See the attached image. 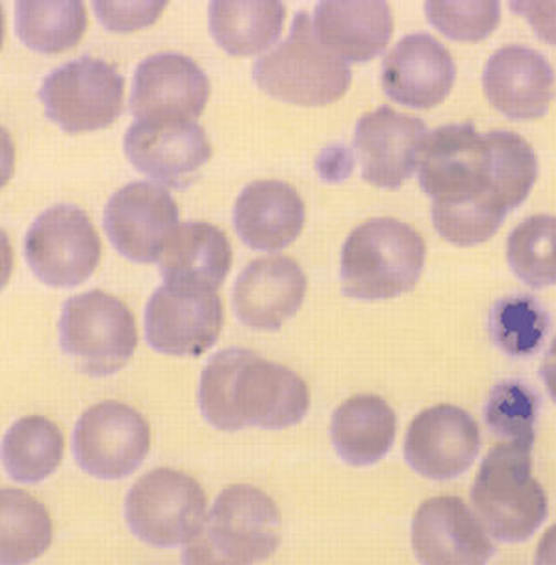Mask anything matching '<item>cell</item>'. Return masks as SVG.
<instances>
[{
    "label": "cell",
    "mask_w": 556,
    "mask_h": 565,
    "mask_svg": "<svg viewBox=\"0 0 556 565\" xmlns=\"http://www.w3.org/2000/svg\"><path fill=\"white\" fill-rule=\"evenodd\" d=\"M419 188L432 201V223L458 247L484 243L538 179L533 147L509 130L477 132L471 122L427 134L417 158Z\"/></svg>",
    "instance_id": "1"
},
{
    "label": "cell",
    "mask_w": 556,
    "mask_h": 565,
    "mask_svg": "<svg viewBox=\"0 0 556 565\" xmlns=\"http://www.w3.org/2000/svg\"><path fill=\"white\" fill-rule=\"evenodd\" d=\"M199 408L212 427L282 430L307 417L310 393L296 371L249 349H223L210 358L199 382Z\"/></svg>",
    "instance_id": "2"
},
{
    "label": "cell",
    "mask_w": 556,
    "mask_h": 565,
    "mask_svg": "<svg viewBox=\"0 0 556 565\" xmlns=\"http://www.w3.org/2000/svg\"><path fill=\"white\" fill-rule=\"evenodd\" d=\"M427 245L419 232L394 217L356 226L342 248V294L359 300H388L416 288Z\"/></svg>",
    "instance_id": "3"
},
{
    "label": "cell",
    "mask_w": 556,
    "mask_h": 565,
    "mask_svg": "<svg viewBox=\"0 0 556 565\" xmlns=\"http://www.w3.org/2000/svg\"><path fill=\"white\" fill-rule=\"evenodd\" d=\"M282 518L271 497L255 486L221 491L203 529L185 543V564H256L277 553Z\"/></svg>",
    "instance_id": "4"
},
{
    "label": "cell",
    "mask_w": 556,
    "mask_h": 565,
    "mask_svg": "<svg viewBox=\"0 0 556 565\" xmlns=\"http://www.w3.org/2000/svg\"><path fill=\"white\" fill-rule=\"evenodd\" d=\"M533 445L504 441L493 447L471 488L477 518L499 542L534 536L547 518V495L533 477Z\"/></svg>",
    "instance_id": "5"
},
{
    "label": "cell",
    "mask_w": 556,
    "mask_h": 565,
    "mask_svg": "<svg viewBox=\"0 0 556 565\" xmlns=\"http://www.w3.org/2000/svg\"><path fill=\"white\" fill-rule=\"evenodd\" d=\"M256 86L269 97L297 106H327L351 86V67L313 32L310 13L299 10L280 45L253 65Z\"/></svg>",
    "instance_id": "6"
},
{
    "label": "cell",
    "mask_w": 556,
    "mask_h": 565,
    "mask_svg": "<svg viewBox=\"0 0 556 565\" xmlns=\"http://www.w3.org/2000/svg\"><path fill=\"white\" fill-rule=\"evenodd\" d=\"M60 347L84 375H116L138 347L136 319L122 300L103 289L65 300L60 318Z\"/></svg>",
    "instance_id": "7"
},
{
    "label": "cell",
    "mask_w": 556,
    "mask_h": 565,
    "mask_svg": "<svg viewBox=\"0 0 556 565\" xmlns=\"http://www.w3.org/2000/svg\"><path fill=\"white\" fill-rule=\"evenodd\" d=\"M206 520V497L197 480L174 469L143 475L125 499V521L133 536L158 548L192 542Z\"/></svg>",
    "instance_id": "8"
},
{
    "label": "cell",
    "mask_w": 556,
    "mask_h": 565,
    "mask_svg": "<svg viewBox=\"0 0 556 565\" xmlns=\"http://www.w3.org/2000/svg\"><path fill=\"white\" fill-rule=\"evenodd\" d=\"M49 121L64 132L110 127L125 110V78L116 65L82 56L45 76L38 92Z\"/></svg>",
    "instance_id": "9"
},
{
    "label": "cell",
    "mask_w": 556,
    "mask_h": 565,
    "mask_svg": "<svg viewBox=\"0 0 556 565\" xmlns=\"http://www.w3.org/2000/svg\"><path fill=\"white\" fill-rule=\"evenodd\" d=\"M24 260L49 288H76L99 266V234L84 210L56 204L26 232Z\"/></svg>",
    "instance_id": "10"
},
{
    "label": "cell",
    "mask_w": 556,
    "mask_h": 565,
    "mask_svg": "<svg viewBox=\"0 0 556 565\" xmlns=\"http://www.w3.org/2000/svg\"><path fill=\"white\" fill-rule=\"evenodd\" d=\"M151 450L146 417L128 404L105 401L82 414L73 434V452L82 471L100 480H121Z\"/></svg>",
    "instance_id": "11"
},
{
    "label": "cell",
    "mask_w": 556,
    "mask_h": 565,
    "mask_svg": "<svg viewBox=\"0 0 556 565\" xmlns=\"http://www.w3.org/2000/svg\"><path fill=\"white\" fill-rule=\"evenodd\" d=\"M122 147L136 171L173 190L190 188L212 158L206 130L192 119H139Z\"/></svg>",
    "instance_id": "12"
},
{
    "label": "cell",
    "mask_w": 556,
    "mask_h": 565,
    "mask_svg": "<svg viewBox=\"0 0 556 565\" xmlns=\"http://www.w3.org/2000/svg\"><path fill=\"white\" fill-rule=\"evenodd\" d=\"M103 225L114 248L127 260L154 264L179 228V206L162 185L132 182L108 199Z\"/></svg>",
    "instance_id": "13"
},
{
    "label": "cell",
    "mask_w": 556,
    "mask_h": 565,
    "mask_svg": "<svg viewBox=\"0 0 556 565\" xmlns=\"http://www.w3.org/2000/svg\"><path fill=\"white\" fill-rule=\"evenodd\" d=\"M223 318V300L215 291L163 284L147 302V343L169 356H201L220 338Z\"/></svg>",
    "instance_id": "14"
},
{
    "label": "cell",
    "mask_w": 556,
    "mask_h": 565,
    "mask_svg": "<svg viewBox=\"0 0 556 565\" xmlns=\"http://www.w3.org/2000/svg\"><path fill=\"white\" fill-rule=\"evenodd\" d=\"M481 452V430L466 409L438 404L414 417L405 438V458L430 480L458 479Z\"/></svg>",
    "instance_id": "15"
},
{
    "label": "cell",
    "mask_w": 556,
    "mask_h": 565,
    "mask_svg": "<svg viewBox=\"0 0 556 565\" xmlns=\"http://www.w3.org/2000/svg\"><path fill=\"white\" fill-rule=\"evenodd\" d=\"M209 76L195 60L179 53H158L139 62L133 73L130 114L136 119H192L210 98Z\"/></svg>",
    "instance_id": "16"
},
{
    "label": "cell",
    "mask_w": 556,
    "mask_h": 565,
    "mask_svg": "<svg viewBox=\"0 0 556 565\" xmlns=\"http://www.w3.org/2000/svg\"><path fill=\"white\" fill-rule=\"evenodd\" d=\"M427 134V125L419 117L406 116L389 106L360 117L354 149L365 182L383 190H399L417 168Z\"/></svg>",
    "instance_id": "17"
},
{
    "label": "cell",
    "mask_w": 556,
    "mask_h": 565,
    "mask_svg": "<svg viewBox=\"0 0 556 565\" xmlns=\"http://www.w3.org/2000/svg\"><path fill=\"white\" fill-rule=\"evenodd\" d=\"M411 547L421 564H487L495 553L492 540L458 497H432L411 520Z\"/></svg>",
    "instance_id": "18"
},
{
    "label": "cell",
    "mask_w": 556,
    "mask_h": 565,
    "mask_svg": "<svg viewBox=\"0 0 556 565\" xmlns=\"http://www.w3.org/2000/svg\"><path fill=\"white\" fill-rule=\"evenodd\" d=\"M308 280L288 256L250 262L232 288V308L239 323L260 332H277L301 310Z\"/></svg>",
    "instance_id": "19"
},
{
    "label": "cell",
    "mask_w": 556,
    "mask_h": 565,
    "mask_svg": "<svg viewBox=\"0 0 556 565\" xmlns=\"http://www.w3.org/2000/svg\"><path fill=\"white\" fill-rule=\"evenodd\" d=\"M457 65L446 46L425 32L405 35L383 64V89L397 105L429 110L446 100Z\"/></svg>",
    "instance_id": "20"
},
{
    "label": "cell",
    "mask_w": 556,
    "mask_h": 565,
    "mask_svg": "<svg viewBox=\"0 0 556 565\" xmlns=\"http://www.w3.org/2000/svg\"><path fill=\"white\" fill-rule=\"evenodd\" d=\"M482 86L488 100L503 116L531 121L549 110L555 97V71L534 49L506 45L488 60Z\"/></svg>",
    "instance_id": "21"
},
{
    "label": "cell",
    "mask_w": 556,
    "mask_h": 565,
    "mask_svg": "<svg viewBox=\"0 0 556 565\" xmlns=\"http://www.w3.org/2000/svg\"><path fill=\"white\" fill-rule=\"evenodd\" d=\"M307 209L299 191L280 180L245 185L234 204L232 223L247 247L278 253L301 236Z\"/></svg>",
    "instance_id": "22"
},
{
    "label": "cell",
    "mask_w": 556,
    "mask_h": 565,
    "mask_svg": "<svg viewBox=\"0 0 556 565\" xmlns=\"http://www.w3.org/2000/svg\"><path fill=\"white\" fill-rule=\"evenodd\" d=\"M313 32L348 64H365L388 46L394 18L388 2L324 0L313 8Z\"/></svg>",
    "instance_id": "23"
},
{
    "label": "cell",
    "mask_w": 556,
    "mask_h": 565,
    "mask_svg": "<svg viewBox=\"0 0 556 565\" xmlns=\"http://www.w3.org/2000/svg\"><path fill=\"white\" fill-rule=\"evenodd\" d=\"M231 266L228 237L206 221L180 223L158 260L165 284L199 291H215L220 288Z\"/></svg>",
    "instance_id": "24"
},
{
    "label": "cell",
    "mask_w": 556,
    "mask_h": 565,
    "mask_svg": "<svg viewBox=\"0 0 556 565\" xmlns=\"http://www.w3.org/2000/svg\"><path fill=\"white\" fill-rule=\"evenodd\" d=\"M395 430V412L377 395H356L332 414V445L338 456L354 468L383 460L394 445Z\"/></svg>",
    "instance_id": "25"
},
{
    "label": "cell",
    "mask_w": 556,
    "mask_h": 565,
    "mask_svg": "<svg viewBox=\"0 0 556 565\" xmlns=\"http://www.w3.org/2000/svg\"><path fill=\"white\" fill-rule=\"evenodd\" d=\"M286 21L282 2H210L209 24L215 43L231 56H253L277 43Z\"/></svg>",
    "instance_id": "26"
},
{
    "label": "cell",
    "mask_w": 556,
    "mask_h": 565,
    "mask_svg": "<svg viewBox=\"0 0 556 565\" xmlns=\"http://www.w3.org/2000/svg\"><path fill=\"white\" fill-rule=\"evenodd\" d=\"M64 447V434L56 423L43 416L19 419L2 439L8 477L23 484H38L60 468Z\"/></svg>",
    "instance_id": "27"
},
{
    "label": "cell",
    "mask_w": 556,
    "mask_h": 565,
    "mask_svg": "<svg viewBox=\"0 0 556 565\" xmlns=\"http://www.w3.org/2000/svg\"><path fill=\"white\" fill-rule=\"evenodd\" d=\"M53 542V521L34 497L13 488L0 491V562L29 564Z\"/></svg>",
    "instance_id": "28"
},
{
    "label": "cell",
    "mask_w": 556,
    "mask_h": 565,
    "mask_svg": "<svg viewBox=\"0 0 556 565\" xmlns=\"http://www.w3.org/2000/svg\"><path fill=\"white\" fill-rule=\"evenodd\" d=\"M13 24L24 45L43 54L75 49L86 32V7L78 0L35 2L21 0L13 8Z\"/></svg>",
    "instance_id": "29"
},
{
    "label": "cell",
    "mask_w": 556,
    "mask_h": 565,
    "mask_svg": "<svg viewBox=\"0 0 556 565\" xmlns=\"http://www.w3.org/2000/svg\"><path fill=\"white\" fill-rule=\"evenodd\" d=\"M506 258L512 273L528 288L556 284V217L533 215L510 232Z\"/></svg>",
    "instance_id": "30"
},
{
    "label": "cell",
    "mask_w": 556,
    "mask_h": 565,
    "mask_svg": "<svg viewBox=\"0 0 556 565\" xmlns=\"http://www.w3.org/2000/svg\"><path fill=\"white\" fill-rule=\"evenodd\" d=\"M549 330V316L531 295L503 297L490 312V334L509 356L525 358L538 351Z\"/></svg>",
    "instance_id": "31"
},
{
    "label": "cell",
    "mask_w": 556,
    "mask_h": 565,
    "mask_svg": "<svg viewBox=\"0 0 556 565\" xmlns=\"http://www.w3.org/2000/svg\"><path fill=\"white\" fill-rule=\"evenodd\" d=\"M538 397L522 381H504L493 387L484 404V422L504 441L534 445Z\"/></svg>",
    "instance_id": "32"
},
{
    "label": "cell",
    "mask_w": 556,
    "mask_h": 565,
    "mask_svg": "<svg viewBox=\"0 0 556 565\" xmlns=\"http://www.w3.org/2000/svg\"><path fill=\"white\" fill-rule=\"evenodd\" d=\"M429 23L457 41L487 40L501 19L499 2H427Z\"/></svg>",
    "instance_id": "33"
},
{
    "label": "cell",
    "mask_w": 556,
    "mask_h": 565,
    "mask_svg": "<svg viewBox=\"0 0 556 565\" xmlns=\"http://www.w3.org/2000/svg\"><path fill=\"white\" fill-rule=\"evenodd\" d=\"M165 7H168L165 0H149V2L97 0L93 2L97 19L110 32H133V30L151 26L157 23Z\"/></svg>",
    "instance_id": "34"
},
{
    "label": "cell",
    "mask_w": 556,
    "mask_h": 565,
    "mask_svg": "<svg viewBox=\"0 0 556 565\" xmlns=\"http://www.w3.org/2000/svg\"><path fill=\"white\" fill-rule=\"evenodd\" d=\"M510 10L522 15L539 40L556 46V2H510Z\"/></svg>",
    "instance_id": "35"
},
{
    "label": "cell",
    "mask_w": 556,
    "mask_h": 565,
    "mask_svg": "<svg viewBox=\"0 0 556 565\" xmlns=\"http://www.w3.org/2000/svg\"><path fill=\"white\" fill-rule=\"evenodd\" d=\"M539 375L544 379L545 387L549 392L550 398L556 403V338L545 352L544 364L539 370Z\"/></svg>",
    "instance_id": "36"
},
{
    "label": "cell",
    "mask_w": 556,
    "mask_h": 565,
    "mask_svg": "<svg viewBox=\"0 0 556 565\" xmlns=\"http://www.w3.org/2000/svg\"><path fill=\"white\" fill-rule=\"evenodd\" d=\"M536 564H556V525L550 526L538 543Z\"/></svg>",
    "instance_id": "37"
}]
</instances>
